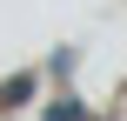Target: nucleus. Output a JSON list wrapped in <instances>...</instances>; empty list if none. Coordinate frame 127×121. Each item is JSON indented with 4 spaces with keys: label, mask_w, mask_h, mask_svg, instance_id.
<instances>
[]
</instances>
